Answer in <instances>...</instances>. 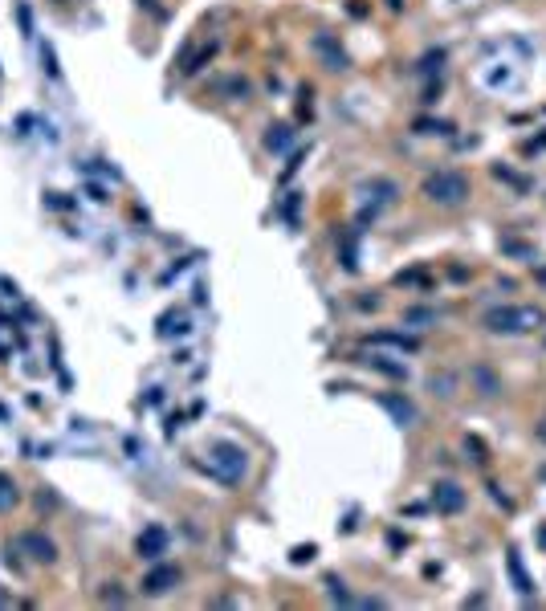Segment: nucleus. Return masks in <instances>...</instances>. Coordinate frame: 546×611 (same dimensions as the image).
<instances>
[{
	"instance_id": "9b49d317",
	"label": "nucleus",
	"mask_w": 546,
	"mask_h": 611,
	"mask_svg": "<svg viewBox=\"0 0 546 611\" xmlns=\"http://www.w3.org/2000/svg\"><path fill=\"white\" fill-rule=\"evenodd\" d=\"M265 143H269V147H273V151L290 147V127H273V131H269V139H265Z\"/></svg>"
},
{
	"instance_id": "6e6552de",
	"label": "nucleus",
	"mask_w": 546,
	"mask_h": 611,
	"mask_svg": "<svg viewBox=\"0 0 546 611\" xmlns=\"http://www.w3.org/2000/svg\"><path fill=\"white\" fill-rule=\"evenodd\" d=\"M510 575H513V583H518V591H522V595L534 591V583H530L526 571H522V559H518V550H510Z\"/></svg>"
},
{
	"instance_id": "4468645a",
	"label": "nucleus",
	"mask_w": 546,
	"mask_h": 611,
	"mask_svg": "<svg viewBox=\"0 0 546 611\" xmlns=\"http://www.w3.org/2000/svg\"><path fill=\"white\" fill-rule=\"evenodd\" d=\"M310 554H314V546H298V550H294V562H302V559H310Z\"/></svg>"
},
{
	"instance_id": "2eb2a0df",
	"label": "nucleus",
	"mask_w": 546,
	"mask_h": 611,
	"mask_svg": "<svg viewBox=\"0 0 546 611\" xmlns=\"http://www.w3.org/2000/svg\"><path fill=\"white\" fill-rule=\"evenodd\" d=\"M534 436H538V440H542V445H546V420H542V424H538V428H534Z\"/></svg>"
},
{
	"instance_id": "dca6fc26",
	"label": "nucleus",
	"mask_w": 546,
	"mask_h": 611,
	"mask_svg": "<svg viewBox=\"0 0 546 611\" xmlns=\"http://www.w3.org/2000/svg\"><path fill=\"white\" fill-rule=\"evenodd\" d=\"M542 281H546V269H542Z\"/></svg>"
},
{
	"instance_id": "7ed1b4c3",
	"label": "nucleus",
	"mask_w": 546,
	"mask_h": 611,
	"mask_svg": "<svg viewBox=\"0 0 546 611\" xmlns=\"http://www.w3.org/2000/svg\"><path fill=\"white\" fill-rule=\"evenodd\" d=\"M208 469H212L220 481H241L249 469V452L241 445H212L208 448Z\"/></svg>"
},
{
	"instance_id": "423d86ee",
	"label": "nucleus",
	"mask_w": 546,
	"mask_h": 611,
	"mask_svg": "<svg viewBox=\"0 0 546 611\" xmlns=\"http://www.w3.org/2000/svg\"><path fill=\"white\" fill-rule=\"evenodd\" d=\"M17 546L21 550H33V559H41V562H53V542L41 538V534H21Z\"/></svg>"
},
{
	"instance_id": "f257e3e1",
	"label": "nucleus",
	"mask_w": 546,
	"mask_h": 611,
	"mask_svg": "<svg viewBox=\"0 0 546 611\" xmlns=\"http://www.w3.org/2000/svg\"><path fill=\"white\" fill-rule=\"evenodd\" d=\"M546 322V314L538 306H494L485 314V331L494 334H530Z\"/></svg>"
},
{
	"instance_id": "39448f33",
	"label": "nucleus",
	"mask_w": 546,
	"mask_h": 611,
	"mask_svg": "<svg viewBox=\"0 0 546 611\" xmlns=\"http://www.w3.org/2000/svg\"><path fill=\"white\" fill-rule=\"evenodd\" d=\"M164 550H167L164 526H151V530H143V534H139V554H143V559H159Z\"/></svg>"
},
{
	"instance_id": "f8f14e48",
	"label": "nucleus",
	"mask_w": 546,
	"mask_h": 611,
	"mask_svg": "<svg viewBox=\"0 0 546 611\" xmlns=\"http://www.w3.org/2000/svg\"><path fill=\"white\" fill-rule=\"evenodd\" d=\"M383 404H387V408H392V412L399 416V424H404V420H416L412 404H399V399H383Z\"/></svg>"
},
{
	"instance_id": "ddd939ff",
	"label": "nucleus",
	"mask_w": 546,
	"mask_h": 611,
	"mask_svg": "<svg viewBox=\"0 0 546 611\" xmlns=\"http://www.w3.org/2000/svg\"><path fill=\"white\" fill-rule=\"evenodd\" d=\"M416 131L420 135H448V122H428V118H424V122H416Z\"/></svg>"
},
{
	"instance_id": "f3484780",
	"label": "nucleus",
	"mask_w": 546,
	"mask_h": 611,
	"mask_svg": "<svg viewBox=\"0 0 546 611\" xmlns=\"http://www.w3.org/2000/svg\"><path fill=\"white\" fill-rule=\"evenodd\" d=\"M542 477H546V469H542Z\"/></svg>"
},
{
	"instance_id": "0eeeda50",
	"label": "nucleus",
	"mask_w": 546,
	"mask_h": 611,
	"mask_svg": "<svg viewBox=\"0 0 546 611\" xmlns=\"http://www.w3.org/2000/svg\"><path fill=\"white\" fill-rule=\"evenodd\" d=\"M176 578H180V571H176V566H164V571H155V575H147V583H143V591H147V595H164L167 587H176Z\"/></svg>"
},
{
	"instance_id": "20e7f679",
	"label": "nucleus",
	"mask_w": 546,
	"mask_h": 611,
	"mask_svg": "<svg viewBox=\"0 0 546 611\" xmlns=\"http://www.w3.org/2000/svg\"><path fill=\"white\" fill-rule=\"evenodd\" d=\"M432 506H436L440 513L465 510V489L457 485V481H436V485H432Z\"/></svg>"
},
{
	"instance_id": "1a4fd4ad",
	"label": "nucleus",
	"mask_w": 546,
	"mask_h": 611,
	"mask_svg": "<svg viewBox=\"0 0 546 611\" xmlns=\"http://www.w3.org/2000/svg\"><path fill=\"white\" fill-rule=\"evenodd\" d=\"M371 343H383V347H399V350H416V347H420L416 338H404V334H375Z\"/></svg>"
},
{
	"instance_id": "9d476101",
	"label": "nucleus",
	"mask_w": 546,
	"mask_h": 611,
	"mask_svg": "<svg viewBox=\"0 0 546 611\" xmlns=\"http://www.w3.org/2000/svg\"><path fill=\"white\" fill-rule=\"evenodd\" d=\"M13 501H17V485H13V477L0 473V510H8Z\"/></svg>"
},
{
	"instance_id": "f03ea898",
	"label": "nucleus",
	"mask_w": 546,
	"mask_h": 611,
	"mask_svg": "<svg viewBox=\"0 0 546 611\" xmlns=\"http://www.w3.org/2000/svg\"><path fill=\"white\" fill-rule=\"evenodd\" d=\"M424 196H428L432 204H440V208H457V204H465V196H469V180H465L461 171H432L428 180H424Z\"/></svg>"
}]
</instances>
